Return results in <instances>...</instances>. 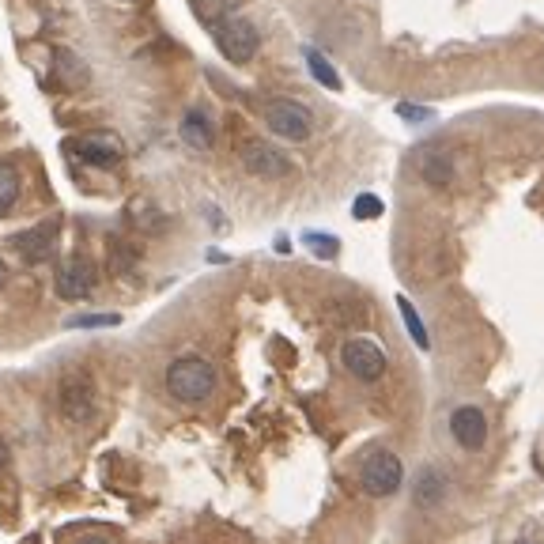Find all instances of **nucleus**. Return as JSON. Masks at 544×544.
<instances>
[{
    "mask_svg": "<svg viewBox=\"0 0 544 544\" xmlns=\"http://www.w3.org/2000/svg\"><path fill=\"white\" fill-rule=\"evenodd\" d=\"M220 382L216 367L201 356H182L167 367V390L174 401H186V405H201L204 397H212Z\"/></svg>",
    "mask_w": 544,
    "mask_h": 544,
    "instance_id": "nucleus-1",
    "label": "nucleus"
},
{
    "mask_svg": "<svg viewBox=\"0 0 544 544\" xmlns=\"http://www.w3.org/2000/svg\"><path fill=\"white\" fill-rule=\"evenodd\" d=\"M401 480H405V465L397 454L390 450H378L371 458L363 461V469H359V484H363V492L371 495V499H386L401 488Z\"/></svg>",
    "mask_w": 544,
    "mask_h": 544,
    "instance_id": "nucleus-2",
    "label": "nucleus"
},
{
    "mask_svg": "<svg viewBox=\"0 0 544 544\" xmlns=\"http://www.w3.org/2000/svg\"><path fill=\"white\" fill-rule=\"evenodd\" d=\"M212 38H216L223 57L235 61V65H246L257 53V46H261L254 23H246V19H220V23H212Z\"/></svg>",
    "mask_w": 544,
    "mask_h": 544,
    "instance_id": "nucleus-3",
    "label": "nucleus"
},
{
    "mask_svg": "<svg viewBox=\"0 0 544 544\" xmlns=\"http://www.w3.org/2000/svg\"><path fill=\"white\" fill-rule=\"evenodd\" d=\"M265 125L284 140H306L314 129V118L303 102L295 99H269L265 102Z\"/></svg>",
    "mask_w": 544,
    "mask_h": 544,
    "instance_id": "nucleus-4",
    "label": "nucleus"
},
{
    "mask_svg": "<svg viewBox=\"0 0 544 544\" xmlns=\"http://www.w3.org/2000/svg\"><path fill=\"white\" fill-rule=\"evenodd\" d=\"M340 359H344L348 374H356L359 382H378V378L386 374V352H382L374 340H363V337L348 340Z\"/></svg>",
    "mask_w": 544,
    "mask_h": 544,
    "instance_id": "nucleus-5",
    "label": "nucleus"
},
{
    "mask_svg": "<svg viewBox=\"0 0 544 544\" xmlns=\"http://www.w3.org/2000/svg\"><path fill=\"white\" fill-rule=\"evenodd\" d=\"M242 167L257 174V178H288L291 159L284 152H276L265 140H246L242 144Z\"/></svg>",
    "mask_w": 544,
    "mask_h": 544,
    "instance_id": "nucleus-6",
    "label": "nucleus"
},
{
    "mask_svg": "<svg viewBox=\"0 0 544 544\" xmlns=\"http://www.w3.org/2000/svg\"><path fill=\"white\" fill-rule=\"evenodd\" d=\"M61 412L72 424H87L95 416V386L87 382L84 374H68L61 382Z\"/></svg>",
    "mask_w": 544,
    "mask_h": 544,
    "instance_id": "nucleus-7",
    "label": "nucleus"
},
{
    "mask_svg": "<svg viewBox=\"0 0 544 544\" xmlns=\"http://www.w3.org/2000/svg\"><path fill=\"white\" fill-rule=\"evenodd\" d=\"M95 265L91 261H84V257H72V261H65L61 265V272H57V295L61 299H68V303H80V299H87L91 291H95Z\"/></svg>",
    "mask_w": 544,
    "mask_h": 544,
    "instance_id": "nucleus-8",
    "label": "nucleus"
},
{
    "mask_svg": "<svg viewBox=\"0 0 544 544\" xmlns=\"http://www.w3.org/2000/svg\"><path fill=\"white\" fill-rule=\"evenodd\" d=\"M72 152L91 167H118L125 148H121V140L114 133H87L80 140H72Z\"/></svg>",
    "mask_w": 544,
    "mask_h": 544,
    "instance_id": "nucleus-9",
    "label": "nucleus"
},
{
    "mask_svg": "<svg viewBox=\"0 0 544 544\" xmlns=\"http://www.w3.org/2000/svg\"><path fill=\"white\" fill-rule=\"evenodd\" d=\"M450 435L465 446V450H480L488 442V416L476 405H461L454 416H450Z\"/></svg>",
    "mask_w": 544,
    "mask_h": 544,
    "instance_id": "nucleus-10",
    "label": "nucleus"
},
{
    "mask_svg": "<svg viewBox=\"0 0 544 544\" xmlns=\"http://www.w3.org/2000/svg\"><path fill=\"white\" fill-rule=\"evenodd\" d=\"M53 246H57V223H42V227H34V231H23L16 235V250L23 254V261H46L53 254Z\"/></svg>",
    "mask_w": 544,
    "mask_h": 544,
    "instance_id": "nucleus-11",
    "label": "nucleus"
},
{
    "mask_svg": "<svg viewBox=\"0 0 544 544\" xmlns=\"http://www.w3.org/2000/svg\"><path fill=\"white\" fill-rule=\"evenodd\" d=\"M182 140H186L189 148H197V152H208V148H212L216 129H212V121H208L204 110H189L186 118H182Z\"/></svg>",
    "mask_w": 544,
    "mask_h": 544,
    "instance_id": "nucleus-12",
    "label": "nucleus"
},
{
    "mask_svg": "<svg viewBox=\"0 0 544 544\" xmlns=\"http://www.w3.org/2000/svg\"><path fill=\"white\" fill-rule=\"evenodd\" d=\"M420 174H424L427 186H450V182H454V167H450V159L442 152H424Z\"/></svg>",
    "mask_w": 544,
    "mask_h": 544,
    "instance_id": "nucleus-13",
    "label": "nucleus"
},
{
    "mask_svg": "<svg viewBox=\"0 0 544 544\" xmlns=\"http://www.w3.org/2000/svg\"><path fill=\"white\" fill-rule=\"evenodd\" d=\"M442 499H446V480H442L435 469H427V473L416 480V507L431 510V507H439Z\"/></svg>",
    "mask_w": 544,
    "mask_h": 544,
    "instance_id": "nucleus-14",
    "label": "nucleus"
},
{
    "mask_svg": "<svg viewBox=\"0 0 544 544\" xmlns=\"http://www.w3.org/2000/svg\"><path fill=\"white\" fill-rule=\"evenodd\" d=\"M303 57H306V65H310V72H314V80H318L322 87H329V91H340V87H344V84H340V72L329 65V61H325V57L314 50V46H306Z\"/></svg>",
    "mask_w": 544,
    "mask_h": 544,
    "instance_id": "nucleus-15",
    "label": "nucleus"
},
{
    "mask_svg": "<svg viewBox=\"0 0 544 544\" xmlns=\"http://www.w3.org/2000/svg\"><path fill=\"white\" fill-rule=\"evenodd\" d=\"M397 310H401V318H405V329H408V337L416 340V344H420V348H431V337H427V329H424V318H420V314H416V310H412V303H408L405 295H397Z\"/></svg>",
    "mask_w": 544,
    "mask_h": 544,
    "instance_id": "nucleus-16",
    "label": "nucleus"
},
{
    "mask_svg": "<svg viewBox=\"0 0 544 544\" xmlns=\"http://www.w3.org/2000/svg\"><path fill=\"white\" fill-rule=\"evenodd\" d=\"M16 197H19V174H16L12 163H4V159H0V216L16 204Z\"/></svg>",
    "mask_w": 544,
    "mask_h": 544,
    "instance_id": "nucleus-17",
    "label": "nucleus"
},
{
    "mask_svg": "<svg viewBox=\"0 0 544 544\" xmlns=\"http://www.w3.org/2000/svg\"><path fill=\"white\" fill-rule=\"evenodd\" d=\"M106 325H121L118 314H76L68 318V329H106Z\"/></svg>",
    "mask_w": 544,
    "mask_h": 544,
    "instance_id": "nucleus-18",
    "label": "nucleus"
},
{
    "mask_svg": "<svg viewBox=\"0 0 544 544\" xmlns=\"http://www.w3.org/2000/svg\"><path fill=\"white\" fill-rule=\"evenodd\" d=\"M303 242H306V246H310V250H314L318 257H337V246H340V242H337L333 235H318V231H306Z\"/></svg>",
    "mask_w": 544,
    "mask_h": 544,
    "instance_id": "nucleus-19",
    "label": "nucleus"
},
{
    "mask_svg": "<svg viewBox=\"0 0 544 544\" xmlns=\"http://www.w3.org/2000/svg\"><path fill=\"white\" fill-rule=\"evenodd\" d=\"M352 216H356V220H378V216H382V201H378L374 193H363V197H356V204H352Z\"/></svg>",
    "mask_w": 544,
    "mask_h": 544,
    "instance_id": "nucleus-20",
    "label": "nucleus"
},
{
    "mask_svg": "<svg viewBox=\"0 0 544 544\" xmlns=\"http://www.w3.org/2000/svg\"><path fill=\"white\" fill-rule=\"evenodd\" d=\"M397 114H401L405 121H431L435 118V110H431V106H412V102H401V106H397Z\"/></svg>",
    "mask_w": 544,
    "mask_h": 544,
    "instance_id": "nucleus-21",
    "label": "nucleus"
},
{
    "mask_svg": "<svg viewBox=\"0 0 544 544\" xmlns=\"http://www.w3.org/2000/svg\"><path fill=\"white\" fill-rule=\"evenodd\" d=\"M8 458H12V450H8V442H4V435H0V469L8 465Z\"/></svg>",
    "mask_w": 544,
    "mask_h": 544,
    "instance_id": "nucleus-22",
    "label": "nucleus"
},
{
    "mask_svg": "<svg viewBox=\"0 0 544 544\" xmlns=\"http://www.w3.org/2000/svg\"><path fill=\"white\" fill-rule=\"evenodd\" d=\"M76 544H110V541H102V537H84V541H76Z\"/></svg>",
    "mask_w": 544,
    "mask_h": 544,
    "instance_id": "nucleus-23",
    "label": "nucleus"
},
{
    "mask_svg": "<svg viewBox=\"0 0 544 544\" xmlns=\"http://www.w3.org/2000/svg\"><path fill=\"white\" fill-rule=\"evenodd\" d=\"M4 276H8V269H4V261H0V288H4Z\"/></svg>",
    "mask_w": 544,
    "mask_h": 544,
    "instance_id": "nucleus-24",
    "label": "nucleus"
}]
</instances>
